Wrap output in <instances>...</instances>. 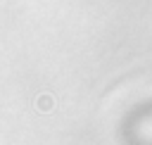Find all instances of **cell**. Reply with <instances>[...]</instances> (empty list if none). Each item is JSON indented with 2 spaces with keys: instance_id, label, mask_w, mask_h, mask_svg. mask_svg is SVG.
Returning a JSON list of instances; mask_svg holds the SVG:
<instances>
[{
  "instance_id": "cell-1",
  "label": "cell",
  "mask_w": 152,
  "mask_h": 145,
  "mask_svg": "<svg viewBox=\"0 0 152 145\" xmlns=\"http://www.w3.org/2000/svg\"><path fill=\"white\" fill-rule=\"evenodd\" d=\"M36 107L40 109V112H52V107H55V100H52V95H40L38 100H36Z\"/></svg>"
}]
</instances>
